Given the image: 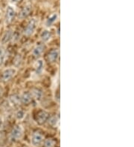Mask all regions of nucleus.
I'll return each instance as SVG.
<instances>
[{
    "label": "nucleus",
    "instance_id": "0eeeda50",
    "mask_svg": "<svg viewBox=\"0 0 134 147\" xmlns=\"http://www.w3.org/2000/svg\"><path fill=\"white\" fill-rule=\"evenodd\" d=\"M59 50L58 49H52L48 54V61L51 63H54L59 57Z\"/></svg>",
    "mask_w": 134,
    "mask_h": 147
},
{
    "label": "nucleus",
    "instance_id": "f8f14e48",
    "mask_svg": "<svg viewBox=\"0 0 134 147\" xmlns=\"http://www.w3.org/2000/svg\"><path fill=\"white\" fill-rule=\"evenodd\" d=\"M31 11V5L25 6V7L22 9V11H20V15H19L20 18L23 19V18H25V17H27V16L30 14Z\"/></svg>",
    "mask_w": 134,
    "mask_h": 147
},
{
    "label": "nucleus",
    "instance_id": "dca6fc26",
    "mask_svg": "<svg viewBox=\"0 0 134 147\" xmlns=\"http://www.w3.org/2000/svg\"><path fill=\"white\" fill-rule=\"evenodd\" d=\"M57 19H58V15L57 13H53V14H52L48 17V20H46V25L48 27L51 26V25H53L57 21Z\"/></svg>",
    "mask_w": 134,
    "mask_h": 147
},
{
    "label": "nucleus",
    "instance_id": "1a4fd4ad",
    "mask_svg": "<svg viewBox=\"0 0 134 147\" xmlns=\"http://www.w3.org/2000/svg\"><path fill=\"white\" fill-rule=\"evenodd\" d=\"M35 73L37 74H41L43 71V69H44V61L43 59H38L37 61L35 63Z\"/></svg>",
    "mask_w": 134,
    "mask_h": 147
},
{
    "label": "nucleus",
    "instance_id": "f257e3e1",
    "mask_svg": "<svg viewBox=\"0 0 134 147\" xmlns=\"http://www.w3.org/2000/svg\"><path fill=\"white\" fill-rule=\"evenodd\" d=\"M22 132H23V130L21 126L18 125V126H14L10 135V139L11 141L16 142L20 140V138L22 136Z\"/></svg>",
    "mask_w": 134,
    "mask_h": 147
},
{
    "label": "nucleus",
    "instance_id": "f3484780",
    "mask_svg": "<svg viewBox=\"0 0 134 147\" xmlns=\"http://www.w3.org/2000/svg\"><path fill=\"white\" fill-rule=\"evenodd\" d=\"M55 145V141L52 138H48L45 140L44 147H54Z\"/></svg>",
    "mask_w": 134,
    "mask_h": 147
},
{
    "label": "nucleus",
    "instance_id": "423d86ee",
    "mask_svg": "<svg viewBox=\"0 0 134 147\" xmlns=\"http://www.w3.org/2000/svg\"><path fill=\"white\" fill-rule=\"evenodd\" d=\"M48 117H49V115L47 111H40L39 113L37 115V118H36V120H37V123L39 125H42V124L45 123L46 121L48 120Z\"/></svg>",
    "mask_w": 134,
    "mask_h": 147
},
{
    "label": "nucleus",
    "instance_id": "aec40b11",
    "mask_svg": "<svg viewBox=\"0 0 134 147\" xmlns=\"http://www.w3.org/2000/svg\"><path fill=\"white\" fill-rule=\"evenodd\" d=\"M24 117H25V113H24L23 111L20 110V111H17V113H16V117H17V119L21 120V119L23 118Z\"/></svg>",
    "mask_w": 134,
    "mask_h": 147
},
{
    "label": "nucleus",
    "instance_id": "7ed1b4c3",
    "mask_svg": "<svg viewBox=\"0 0 134 147\" xmlns=\"http://www.w3.org/2000/svg\"><path fill=\"white\" fill-rule=\"evenodd\" d=\"M16 69L14 68H9L5 69L2 73V80L5 82H7L11 78L14 77L15 74H16Z\"/></svg>",
    "mask_w": 134,
    "mask_h": 147
},
{
    "label": "nucleus",
    "instance_id": "5701e85b",
    "mask_svg": "<svg viewBox=\"0 0 134 147\" xmlns=\"http://www.w3.org/2000/svg\"><path fill=\"white\" fill-rule=\"evenodd\" d=\"M2 119L0 118V128H1V126H2Z\"/></svg>",
    "mask_w": 134,
    "mask_h": 147
},
{
    "label": "nucleus",
    "instance_id": "4be33fe9",
    "mask_svg": "<svg viewBox=\"0 0 134 147\" xmlns=\"http://www.w3.org/2000/svg\"><path fill=\"white\" fill-rule=\"evenodd\" d=\"M2 95V89L1 88H0V97Z\"/></svg>",
    "mask_w": 134,
    "mask_h": 147
},
{
    "label": "nucleus",
    "instance_id": "9d476101",
    "mask_svg": "<svg viewBox=\"0 0 134 147\" xmlns=\"http://www.w3.org/2000/svg\"><path fill=\"white\" fill-rule=\"evenodd\" d=\"M44 49H45L44 45H42V44H39V45H36L35 48L33 49V51H32L33 56H34V57H39V56L43 54Z\"/></svg>",
    "mask_w": 134,
    "mask_h": 147
},
{
    "label": "nucleus",
    "instance_id": "412c9836",
    "mask_svg": "<svg viewBox=\"0 0 134 147\" xmlns=\"http://www.w3.org/2000/svg\"><path fill=\"white\" fill-rule=\"evenodd\" d=\"M10 1H11V3H13V4H17V3H19L20 2H21L22 0H10Z\"/></svg>",
    "mask_w": 134,
    "mask_h": 147
},
{
    "label": "nucleus",
    "instance_id": "a211bd4d",
    "mask_svg": "<svg viewBox=\"0 0 134 147\" xmlns=\"http://www.w3.org/2000/svg\"><path fill=\"white\" fill-rule=\"evenodd\" d=\"M5 59V51L3 48H0V66L3 64Z\"/></svg>",
    "mask_w": 134,
    "mask_h": 147
},
{
    "label": "nucleus",
    "instance_id": "ddd939ff",
    "mask_svg": "<svg viewBox=\"0 0 134 147\" xmlns=\"http://www.w3.org/2000/svg\"><path fill=\"white\" fill-rule=\"evenodd\" d=\"M13 33L11 31H7L5 34H3V36L2 37V44H7V42H10V40L12 39Z\"/></svg>",
    "mask_w": 134,
    "mask_h": 147
},
{
    "label": "nucleus",
    "instance_id": "2eb2a0df",
    "mask_svg": "<svg viewBox=\"0 0 134 147\" xmlns=\"http://www.w3.org/2000/svg\"><path fill=\"white\" fill-rule=\"evenodd\" d=\"M31 93L33 98H35L37 100H40L42 97V95H43V92L39 88H34V89L32 90V92H31Z\"/></svg>",
    "mask_w": 134,
    "mask_h": 147
},
{
    "label": "nucleus",
    "instance_id": "6e6552de",
    "mask_svg": "<svg viewBox=\"0 0 134 147\" xmlns=\"http://www.w3.org/2000/svg\"><path fill=\"white\" fill-rule=\"evenodd\" d=\"M32 95L31 92H24L20 97V101L23 104H29L32 100Z\"/></svg>",
    "mask_w": 134,
    "mask_h": 147
},
{
    "label": "nucleus",
    "instance_id": "20e7f679",
    "mask_svg": "<svg viewBox=\"0 0 134 147\" xmlns=\"http://www.w3.org/2000/svg\"><path fill=\"white\" fill-rule=\"evenodd\" d=\"M16 15V11L12 6H8L5 12V22L6 24H10L12 22Z\"/></svg>",
    "mask_w": 134,
    "mask_h": 147
},
{
    "label": "nucleus",
    "instance_id": "6ab92c4d",
    "mask_svg": "<svg viewBox=\"0 0 134 147\" xmlns=\"http://www.w3.org/2000/svg\"><path fill=\"white\" fill-rule=\"evenodd\" d=\"M57 123H58V117L57 116L52 117L48 120V123L50 124L52 126H56Z\"/></svg>",
    "mask_w": 134,
    "mask_h": 147
},
{
    "label": "nucleus",
    "instance_id": "4468645a",
    "mask_svg": "<svg viewBox=\"0 0 134 147\" xmlns=\"http://www.w3.org/2000/svg\"><path fill=\"white\" fill-rule=\"evenodd\" d=\"M9 102H11V104L14 106H17L20 105V97L18 95H12L11 97H9Z\"/></svg>",
    "mask_w": 134,
    "mask_h": 147
},
{
    "label": "nucleus",
    "instance_id": "9b49d317",
    "mask_svg": "<svg viewBox=\"0 0 134 147\" xmlns=\"http://www.w3.org/2000/svg\"><path fill=\"white\" fill-rule=\"evenodd\" d=\"M52 33L50 32V31H48V30H45L40 34V38H41L42 41L43 42H48L52 39Z\"/></svg>",
    "mask_w": 134,
    "mask_h": 147
},
{
    "label": "nucleus",
    "instance_id": "39448f33",
    "mask_svg": "<svg viewBox=\"0 0 134 147\" xmlns=\"http://www.w3.org/2000/svg\"><path fill=\"white\" fill-rule=\"evenodd\" d=\"M43 139H44V137H43V134L39 131H36L33 133L32 138H31V144L35 146H39L41 144Z\"/></svg>",
    "mask_w": 134,
    "mask_h": 147
},
{
    "label": "nucleus",
    "instance_id": "f03ea898",
    "mask_svg": "<svg viewBox=\"0 0 134 147\" xmlns=\"http://www.w3.org/2000/svg\"><path fill=\"white\" fill-rule=\"evenodd\" d=\"M37 26V20L35 18L31 19L24 30V34L26 36H31L35 32Z\"/></svg>",
    "mask_w": 134,
    "mask_h": 147
}]
</instances>
